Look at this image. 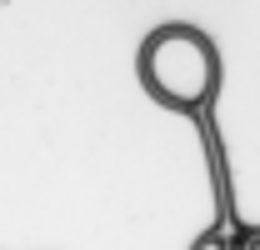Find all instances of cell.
Returning <instances> with one entry per match:
<instances>
[{"label":"cell","instance_id":"1","mask_svg":"<svg viewBox=\"0 0 260 250\" xmlns=\"http://www.w3.org/2000/svg\"><path fill=\"white\" fill-rule=\"evenodd\" d=\"M140 80L170 110H205L220 80V55L200 30L165 25L140 45Z\"/></svg>","mask_w":260,"mask_h":250},{"label":"cell","instance_id":"2","mask_svg":"<svg viewBox=\"0 0 260 250\" xmlns=\"http://www.w3.org/2000/svg\"><path fill=\"white\" fill-rule=\"evenodd\" d=\"M190 250H230V240L220 235V230H205V235H200V240H195Z\"/></svg>","mask_w":260,"mask_h":250},{"label":"cell","instance_id":"3","mask_svg":"<svg viewBox=\"0 0 260 250\" xmlns=\"http://www.w3.org/2000/svg\"><path fill=\"white\" fill-rule=\"evenodd\" d=\"M245 250H260V230H255V235H250V245H245Z\"/></svg>","mask_w":260,"mask_h":250}]
</instances>
